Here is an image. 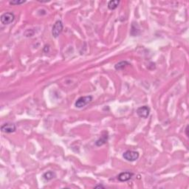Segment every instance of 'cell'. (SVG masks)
I'll use <instances>...</instances> for the list:
<instances>
[{"instance_id":"obj_10","label":"cell","mask_w":189,"mask_h":189,"mask_svg":"<svg viewBox=\"0 0 189 189\" xmlns=\"http://www.w3.org/2000/svg\"><path fill=\"white\" fill-rule=\"evenodd\" d=\"M128 65H129V63L128 61H120V62H118V64H116L115 65V68L117 70H123V68H125L126 66H128Z\"/></svg>"},{"instance_id":"obj_7","label":"cell","mask_w":189,"mask_h":189,"mask_svg":"<svg viewBox=\"0 0 189 189\" xmlns=\"http://www.w3.org/2000/svg\"><path fill=\"white\" fill-rule=\"evenodd\" d=\"M133 175H134L133 173H131L129 172H122L118 176V180L120 182H126L129 180Z\"/></svg>"},{"instance_id":"obj_13","label":"cell","mask_w":189,"mask_h":189,"mask_svg":"<svg viewBox=\"0 0 189 189\" xmlns=\"http://www.w3.org/2000/svg\"><path fill=\"white\" fill-rule=\"evenodd\" d=\"M94 188H104V186L102 185H96V186L94 187Z\"/></svg>"},{"instance_id":"obj_8","label":"cell","mask_w":189,"mask_h":189,"mask_svg":"<svg viewBox=\"0 0 189 189\" xmlns=\"http://www.w3.org/2000/svg\"><path fill=\"white\" fill-rule=\"evenodd\" d=\"M104 135L101 136V138L95 142V144L97 146H101L104 144H105L108 141V134L107 132H104Z\"/></svg>"},{"instance_id":"obj_6","label":"cell","mask_w":189,"mask_h":189,"mask_svg":"<svg viewBox=\"0 0 189 189\" xmlns=\"http://www.w3.org/2000/svg\"><path fill=\"white\" fill-rule=\"evenodd\" d=\"M1 130L5 133H12L16 130V126L14 123H6L1 126Z\"/></svg>"},{"instance_id":"obj_12","label":"cell","mask_w":189,"mask_h":189,"mask_svg":"<svg viewBox=\"0 0 189 189\" xmlns=\"http://www.w3.org/2000/svg\"><path fill=\"white\" fill-rule=\"evenodd\" d=\"M26 1H18V0H15V1L10 2V5H22Z\"/></svg>"},{"instance_id":"obj_4","label":"cell","mask_w":189,"mask_h":189,"mask_svg":"<svg viewBox=\"0 0 189 189\" xmlns=\"http://www.w3.org/2000/svg\"><path fill=\"white\" fill-rule=\"evenodd\" d=\"M63 27L62 22L61 20L56 21V22L53 25V29H52V34H53V37L57 38L61 34V33L62 32Z\"/></svg>"},{"instance_id":"obj_2","label":"cell","mask_w":189,"mask_h":189,"mask_svg":"<svg viewBox=\"0 0 189 189\" xmlns=\"http://www.w3.org/2000/svg\"><path fill=\"white\" fill-rule=\"evenodd\" d=\"M15 19V16L13 13H5L0 17V21L4 25H8L12 23Z\"/></svg>"},{"instance_id":"obj_11","label":"cell","mask_w":189,"mask_h":189,"mask_svg":"<svg viewBox=\"0 0 189 189\" xmlns=\"http://www.w3.org/2000/svg\"><path fill=\"white\" fill-rule=\"evenodd\" d=\"M119 3H120V1L118 0H111L108 2V8L110 10H115L117 8H118Z\"/></svg>"},{"instance_id":"obj_3","label":"cell","mask_w":189,"mask_h":189,"mask_svg":"<svg viewBox=\"0 0 189 189\" xmlns=\"http://www.w3.org/2000/svg\"><path fill=\"white\" fill-rule=\"evenodd\" d=\"M123 157L125 160H126L127 161H130V162H132V161H135L136 160H138L139 158V153L137 152V151H125L123 154Z\"/></svg>"},{"instance_id":"obj_1","label":"cell","mask_w":189,"mask_h":189,"mask_svg":"<svg viewBox=\"0 0 189 189\" xmlns=\"http://www.w3.org/2000/svg\"><path fill=\"white\" fill-rule=\"evenodd\" d=\"M92 101V96H84V97H81L76 101L75 103V106L77 108H82V107H85L89 103H90Z\"/></svg>"},{"instance_id":"obj_14","label":"cell","mask_w":189,"mask_h":189,"mask_svg":"<svg viewBox=\"0 0 189 189\" xmlns=\"http://www.w3.org/2000/svg\"><path fill=\"white\" fill-rule=\"evenodd\" d=\"M188 126H187L186 127V129H185V132H186V135L187 136H188Z\"/></svg>"},{"instance_id":"obj_9","label":"cell","mask_w":189,"mask_h":189,"mask_svg":"<svg viewBox=\"0 0 189 189\" xmlns=\"http://www.w3.org/2000/svg\"><path fill=\"white\" fill-rule=\"evenodd\" d=\"M55 176H56V174H55V172L49 171V172H45V173L43 174V178L45 179V180L49 181V180H53V178H55Z\"/></svg>"},{"instance_id":"obj_5","label":"cell","mask_w":189,"mask_h":189,"mask_svg":"<svg viewBox=\"0 0 189 189\" xmlns=\"http://www.w3.org/2000/svg\"><path fill=\"white\" fill-rule=\"evenodd\" d=\"M150 109L147 106H143V107H139L137 110V114L140 118H147L149 115Z\"/></svg>"}]
</instances>
